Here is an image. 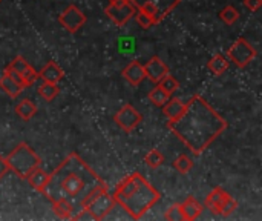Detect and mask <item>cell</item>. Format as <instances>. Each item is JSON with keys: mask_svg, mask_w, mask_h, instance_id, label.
I'll list each match as a JSON object with an SVG mask.
<instances>
[{"mask_svg": "<svg viewBox=\"0 0 262 221\" xmlns=\"http://www.w3.org/2000/svg\"><path fill=\"white\" fill-rule=\"evenodd\" d=\"M104 191H107L106 183L77 154H71L52 174H49L41 194L51 202H68L75 218Z\"/></svg>", "mask_w": 262, "mask_h": 221, "instance_id": "obj_1", "label": "cell"}, {"mask_svg": "<svg viewBox=\"0 0 262 221\" xmlns=\"http://www.w3.org/2000/svg\"><path fill=\"white\" fill-rule=\"evenodd\" d=\"M169 128L195 152L201 154L227 128L226 120L201 97L187 102L183 114L169 122Z\"/></svg>", "mask_w": 262, "mask_h": 221, "instance_id": "obj_2", "label": "cell"}, {"mask_svg": "<svg viewBox=\"0 0 262 221\" xmlns=\"http://www.w3.org/2000/svg\"><path fill=\"white\" fill-rule=\"evenodd\" d=\"M114 198L132 215V218L138 220L160 200V194L143 175L135 172L118 185Z\"/></svg>", "mask_w": 262, "mask_h": 221, "instance_id": "obj_3", "label": "cell"}, {"mask_svg": "<svg viewBox=\"0 0 262 221\" xmlns=\"http://www.w3.org/2000/svg\"><path fill=\"white\" fill-rule=\"evenodd\" d=\"M5 160H6L8 169H12L21 178H28L31 172L40 166L38 155L25 143H20Z\"/></svg>", "mask_w": 262, "mask_h": 221, "instance_id": "obj_4", "label": "cell"}, {"mask_svg": "<svg viewBox=\"0 0 262 221\" xmlns=\"http://www.w3.org/2000/svg\"><path fill=\"white\" fill-rule=\"evenodd\" d=\"M134 6L140 11H144L154 22V25L160 23L169 12H172L181 0H130Z\"/></svg>", "mask_w": 262, "mask_h": 221, "instance_id": "obj_5", "label": "cell"}, {"mask_svg": "<svg viewBox=\"0 0 262 221\" xmlns=\"http://www.w3.org/2000/svg\"><path fill=\"white\" fill-rule=\"evenodd\" d=\"M255 57H256L255 48L250 43H247V40H244V38H238L229 49V58L238 68L247 66Z\"/></svg>", "mask_w": 262, "mask_h": 221, "instance_id": "obj_6", "label": "cell"}, {"mask_svg": "<svg viewBox=\"0 0 262 221\" xmlns=\"http://www.w3.org/2000/svg\"><path fill=\"white\" fill-rule=\"evenodd\" d=\"M115 205H117V202H115L114 195H109V192L104 191L98 197H95L84 209L92 215L94 220H103L107 217V214L111 211H114Z\"/></svg>", "mask_w": 262, "mask_h": 221, "instance_id": "obj_7", "label": "cell"}, {"mask_svg": "<svg viewBox=\"0 0 262 221\" xmlns=\"http://www.w3.org/2000/svg\"><path fill=\"white\" fill-rule=\"evenodd\" d=\"M106 14L115 22V25L123 26L135 14V6L130 0H111L106 8Z\"/></svg>", "mask_w": 262, "mask_h": 221, "instance_id": "obj_8", "label": "cell"}, {"mask_svg": "<svg viewBox=\"0 0 262 221\" xmlns=\"http://www.w3.org/2000/svg\"><path fill=\"white\" fill-rule=\"evenodd\" d=\"M143 117L141 114L130 105L123 106L117 114H115V122L118 123L120 128H123L126 132H132L140 123H141Z\"/></svg>", "mask_w": 262, "mask_h": 221, "instance_id": "obj_9", "label": "cell"}, {"mask_svg": "<svg viewBox=\"0 0 262 221\" xmlns=\"http://www.w3.org/2000/svg\"><path fill=\"white\" fill-rule=\"evenodd\" d=\"M58 20L69 32H75L86 23V15L77 6L71 5L60 14Z\"/></svg>", "mask_w": 262, "mask_h": 221, "instance_id": "obj_10", "label": "cell"}, {"mask_svg": "<svg viewBox=\"0 0 262 221\" xmlns=\"http://www.w3.org/2000/svg\"><path fill=\"white\" fill-rule=\"evenodd\" d=\"M144 72L149 80H152L154 83H160L169 74V68L158 57H154L144 65Z\"/></svg>", "mask_w": 262, "mask_h": 221, "instance_id": "obj_11", "label": "cell"}, {"mask_svg": "<svg viewBox=\"0 0 262 221\" xmlns=\"http://www.w3.org/2000/svg\"><path fill=\"white\" fill-rule=\"evenodd\" d=\"M9 68H12L15 72H18V74L23 77V80H25L26 86L32 85V83L38 78V74L34 71V68H32V66H29V63H28L23 57H17V58H14V60H12V63L9 65Z\"/></svg>", "mask_w": 262, "mask_h": 221, "instance_id": "obj_12", "label": "cell"}, {"mask_svg": "<svg viewBox=\"0 0 262 221\" xmlns=\"http://www.w3.org/2000/svg\"><path fill=\"white\" fill-rule=\"evenodd\" d=\"M123 75H124V78H126L130 85L138 86V85L146 78L144 65H141L140 62H132L130 65H127V68H124Z\"/></svg>", "mask_w": 262, "mask_h": 221, "instance_id": "obj_13", "label": "cell"}, {"mask_svg": "<svg viewBox=\"0 0 262 221\" xmlns=\"http://www.w3.org/2000/svg\"><path fill=\"white\" fill-rule=\"evenodd\" d=\"M180 209L183 212L184 220H196L203 214V206L195 200L193 195H190L183 205H180Z\"/></svg>", "mask_w": 262, "mask_h": 221, "instance_id": "obj_14", "label": "cell"}, {"mask_svg": "<svg viewBox=\"0 0 262 221\" xmlns=\"http://www.w3.org/2000/svg\"><path fill=\"white\" fill-rule=\"evenodd\" d=\"M38 77H41L45 82L49 83H58L63 78V71L60 69V66L54 62H49L38 74Z\"/></svg>", "mask_w": 262, "mask_h": 221, "instance_id": "obj_15", "label": "cell"}, {"mask_svg": "<svg viewBox=\"0 0 262 221\" xmlns=\"http://www.w3.org/2000/svg\"><path fill=\"white\" fill-rule=\"evenodd\" d=\"M186 105H187V102H183L180 98H169V102L163 106L164 108V115L169 118V122L175 120L183 114Z\"/></svg>", "mask_w": 262, "mask_h": 221, "instance_id": "obj_16", "label": "cell"}, {"mask_svg": "<svg viewBox=\"0 0 262 221\" xmlns=\"http://www.w3.org/2000/svg\"><path fill=\"white\" fill-rule=\"evenodd\" d=\"M227 192L226 191H223L221 188H216V189H213L209 195H207V198H206V206L212 211V212H215V214H218V211H220V206L223 205V202L227 198Z\"/></svg>", "mask_w": 262, "mask_h": 221, "instance_id": "obj_17", "label": "cell"}, {"mask_svg": "<svg viewBox=\"0 0 262 221\" xmlns=\"http://www.w3.org/2000/svg\"><path fill=\"white\" fill-rule=\"evenodd\" d=\"M48 178H49V174H46V172H45L43 169H40V166H38L37 169H34V171L31 172V175H29L26 180L31 183L32 188H35L38 192H41V191L45 189L46 183H48Z\"/></svg>", "mask_w": 262, "mask_h": 221, "instance_id": "obj_18", "label": "cell"}, {"mask_svg": "<svg viewBox=\"0 0 262 221\" xmlns=\"http://www.w3.org/2000/svg\"><path fill=\"white\" fill-rule=\"evenodd\" d=\"M0 88H2L9 97H12V98L18 97L20 92L23 91V88H21L20 85H17L8 74H3V75L0 77Z\"/></svg>", "mask_w": 262, "mask_h": 221, "instance_id": "obj_19", "label": "cell"}, {"mask_svg": "<svg viewBox=\"0 0 262 221\" xmlns=\"http://www.w3.org/2000/svg\"><path fill=\"white\" fill-rule=\"evenodd\" d=\"M15 112L23 118V120H29L35 115L37 112V106L29 100V98H23L18 102V105L15 106Z\"/></svg>", "mask_w": 262, "mask_h": 221, "instance_id": "obj_20", "label": "cell"}, {"mask_svg": "<svg viewBox=\"0 0 262 221\" xmlns=\"http://www.w3.org/2000/svg\"><path fill=\"white\" fill-rule=\"evenodd\" d=\"M60 92V88L57 86V83H49V82H45L38 86V94L43 100L46 102H51L54 100Z\"/></svg>", "mask_w": 262, "mask_h": 221, "instance_id": "obj_21", "label": "cell"}, {"mask_svg": "<svg viewBox=\"0 0 262 221\" xmlns=\"http://www.w3.org/2000/svg\"><path fill=\"white\" fill-rule=\"evenodd\" d=\"M54 203V212L63 218V220H74V211L71 208V205L64 200H57V202H52Z\"/></svg>", "mask_w": 262, "mask_h": 221, "instance_id": "obj_22", "label": "cell"}, {"mask_svg": "<svg viewBox=\"0 0 262 221\" xmlns=\"http://www.w3.org/2000/svg\"><path fill=\"white\" fill-rule=\"evenodd\" d=\"M227 68H229V58H226V57L221 55V54L215 55V57L209 62V69H210L215 75H221L223 72H226Z\"/></svg>", "mask_w": 262, "mask_h": 221, "instance_id": "obj_23", "label": "cell"}, {"mask_svg": "<svg viewBox=\"0 0 262 221\" xmlns=\"http://www.w3.org/2000/svg\"><path fill=\"white\" fill-rule=\"evenodd\" d=\"M149 98L152 100V103H155L157 106H164L167 102H169V98H170V95L158 85L150 94H149Z\"/></svg>", "mask_w": 262, "mask_h": 221, "instance_id": "obj_24", "label": "cell"}, {"mask_svg": "<svg viewBox=\"0 0 262 221\" xmlns=\"http://www.w3.org/2000/svg\"><path fill=\"white\" fill-rule=\"evenodd\" d=\"M144 162H146V165H147L149 168L155 169V168H158V166H161V165L164 163V157H163V154H161L158 149H152V151L146 155Z\"/></svg>", "mask_w": 262, "mask_h": 221, "instance_id": "obj_25", "label": "cell"}, {"mask_svg": "<svg viewBox=\"0 0 262 221\" xmlns=\"http://www.w3.org/2000/svg\"><path fill=\"white\" fill-rule=\"evenodd\" d=\"M173 166H175V169H177L178 172H181V174H187V172H189V171H192V168H193V160H192V158H189L187 155H180V157L175 160Z\"/></svg>", "mask_w": 262, "mask_h": 221, "instance_id": "obj_26", "label": "cell"}, {"mask_svg": "<svg viewBox=\"0 0 262 221\" xmlns=\"http://www.w3.org/2000/svg\"><path fill=\"white\" fill-rule=\"evenodd\" d=\"M220 17H221V20H223L224 23L233 25V23L239 18V12H238L233 6H226V8L221 11Z\"/></svg>", "mask_w": 262, "mask_h": 221, "instance_id": "obj_27", "label": "cell"}, {"mask_svg": "<svg viewBox=\"0 0 262 221\" xmlns=\"http://www.w3.org/2000/svg\"><path fill=\"white\" fill-rule=\"evenodd\" d=\"M236 206H238V203L235 202V198H232L230 195H227V198L223 202V205L220 206V211H218V214L220 215H224V217H229V215H232L235 211H236Z\"/></svg>", "mask_w": 262, "mask_h": 221, "instance_id": "obj_28", "label": "cell"}, {"mask_svg": "<svg viewBox=\"0 0 262 221\" xmlns=\"http://www.w3.org/2000/svg\"><path fill=\"white\" fill-rule=\"evenodd\" d=\"M160 86H161V88L169 94V95H172V94L178 89V82H177L172 75H169V74H167V75L160 82Z\"/></svg>", "mask_w": 262, "mask_h": 221, "instance_id": "obj_29", "label": "cell"}, {"mask_svg": "<svg viewBox=\"0 0 262 221\" xmlns=\"http://www.w3.org/2000/svg\"><path fill=\"white\" fill-rule=\"evenodd\" d=\"M135 18H137V23L141 26V28H144V29H147V28H150V26H154V22H152V18L144 12V11H138L137 14H135Z\"/></svg>", "mask_w": 262, "mask_h": 221, "instance_id": "obj_30", "label": "cell"}, {"mask_svg": "<svg viewBox=\"0 0 262 221\" xmlns=\"http://www.w3.org/2000/svg\"><path fill=\"white\" fill-rule=\"evenodd\" d=\"M166 218L167 220H172V221H180V220H184V217H183V212H181V209H180V205H177V206H172L167 212H166Z\"/></svg>", "mask_w": 262, "mask_h": 221, "instance_id": "obj_31", "label": "cell"}, {"mask_svg": "<svg viewBox=\"0 0 262 221\" xmlns=\"http://www.w3.org/2000/svg\"><path fill=\"white\" fill-rule=\"evenodd\" d=\"M5 74H8V75H9V77H11V78H12V80H14V82L17 83V85H20V86H21L23 89L26 88V83H25L23 77H21V75H20L18 72H15V71H14L12 68H9V66H8V68L5 69Z\"/></svg>", "mask_w": 262, "mask_h": 221, "instance_id": "obj_32", "label": "cell"}, {"mask_svg": "<svg viewBox=\"0 0 262 221\" xmlns=\"http://www.w3.org/2000/svg\"><path fill=\"white\" fill-rule=\"evenodd\" d=\"M244 5L250 9V11H256V9H259L262 5V0H246L244 2Z\"/></svg>", "mask_w": 262, "mask_h": 221, "instance_id": "obj_33", "label": "cell"}, {"mask_svg": "<svg viewBox=\"0 0 262 221\" xmlns=\"http://www.w3.org/2000/svg\"><path fill=\"white\" fill-rule=\"evenodd\" d=\"M8 172V165H6V160L0 157V178L3 177V174Z\"/></svg>", "mask_w": 262, "mask_h": 221, "instance_id": "obj_34", "label": "cell"}]
</instances>
